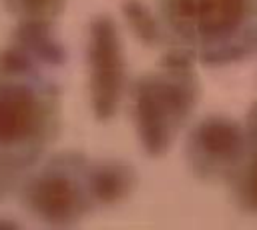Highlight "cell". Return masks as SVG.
<instances>
[{
	"label": "cell",
	"instance_id": "1",
	"mask_svg": "<svg viewBox=\"0 0 257 230\" xmlns=\"http://www.w3.org/2000/svg\"><path fill=\"white\" fill-rule=\"evenodd\" d=\"M183 16L203 32H221L241 14V0H179Z\"/></svg>",
	"mask_w": 257,
	"mask_h": 230
},
{
	"label": "cell",
	"instance_id": "2",
	"mask_svg": "<svg viewBox=\"0 0 257 230\" xmlns=\"http://www.w3.org/2000/svg\"><path fill=\"white\" fill-rule=\"evenodd\" d=\"M94 68H96V76L98 78V88L104 90L102 98L98 100L100 106H104V114L110 110L108 106H112L114 96L108 88L114 90L116 84V70H118V56H116V42H114V34L110 30L108 24H100L96 28L94 34ZM116 92V90H114Z\"/></svg>",
	"mask_w": 257,
	"mask_h": 230
},
{
	"label": "cell",
	"instance_id": "3",
	"mask_svg": "<svg viewBox=\"0 0 257 230\" xmlns=\"http://www.w3.org/2000/svg\"><path fill=\"white\" fill-rule=\"evenodd\" d=\"M26 90L12 88L0 92V140H16L32 124L34 106Z\"/></svg>",
	"mask_w": 257,
	"mask_h": 230
},
{
	"label": "cell",
	"instance_id": "4",
	"mask_svg": "<svg viewBox=\"0 0 257 230\" xmlns=\"http://www.w3.org/2000/svg\"><path fill=\"white\" fill-rule=\"evenodd\" d=\"M34 202L38 210L58 216V214H64L72 206L74 196H72V190L62 180H48L38 186L34 194Z\"/></svg>",
	"mask_w": 257,
	"mask_h": 230
},
{
	"label": "cell",
	"instance_id": "5",
	"mask_svg": "<svg viewBox=\"0 0 257 230\" xmlns=\"http://www.w3.org/2000/svg\"><path fill=\"white\" fill-rule=\"evenodd\" d=\"M203 144L209 152H217V154H227L231 152V148L237 146V132L231 124L225 122H211L203 128Z\"/></svg>",
	"mask_w": 257,
	"mask_h": 230
}]
</instances>
